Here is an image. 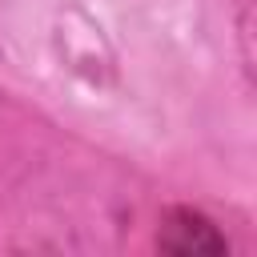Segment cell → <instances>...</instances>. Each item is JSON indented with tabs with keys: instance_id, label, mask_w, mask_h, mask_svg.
Masks as SVG:
<instances>
[{
	"instance_id": "6da1fadb",
	"label": "cell",
	"mask_w": 257,
	"mask_h": 257,
	"mask_svg": "<svg viewBox=\"0 0 257 257\" xmlns=\"http://www.w3.org/2000/svg\"><path fill=\"white\" fill-rule=\"evenodd\" d=\"M169 229H181L185 237H169V241H161L165 249H177V253H197V249H221L225 241L213 233V225L209 221H201V217H193V213H177L173 217V225Z\"/></svg>"
}]
</instances>
